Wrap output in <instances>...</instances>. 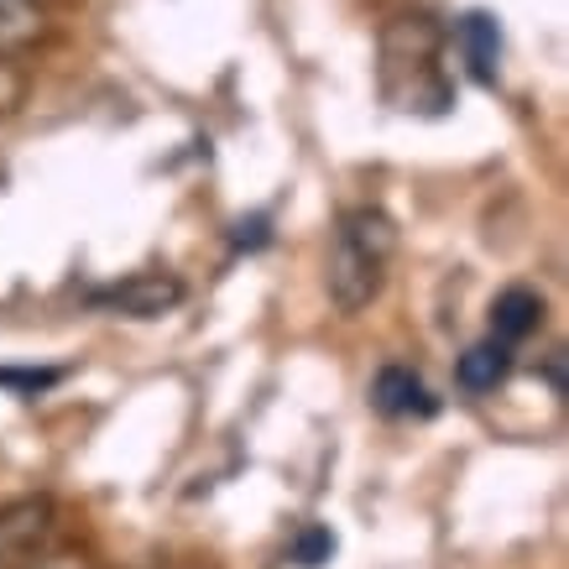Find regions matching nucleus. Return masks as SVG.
Instances as JSON below:
<instances>
[{
	"label": "nucleus",
	"mask_w": 569,
	"mask_h": 569,
	"mask_svg": "<svg viewBox=\"0 0 569 569\" xmlns=\"http://www.w3.org/2000/svg\"><path fill=\"white\" fill-rule=\"evenodd\" d=\"M397 251V230L381 209H350L340 230H335V246H329V303L340 313H361L371 298L381 293L387 282V261Z\"/></svg>",
	"instance_id": "1"
},
{
	"label": "nucleus",
	"mask_w": 569,
	"mask_h": 569,
	"mask_svg": "<svg viewBox=\"0 0 569 569\" xmlns=\"http://www.w3.org/2000/svg\"><path fill=\"white\" fill-rule=\"evenodd\" d=\"M329 549H335V538H329V533H309L303 543H298V559H303V565H313V559H325Z\"/></svg>",
	"instance_id": "8"
},
{
	"label": "nucleus",
	"mask_w": 569,
	"mask_h": 569,
	"mask_svg": "<svg viewBox=\"0 0 569 569\" xmlns=\"http://www.w3.org/2000/svg\"><path fill=\"white\" fill-rule=\"evenodd\" d=\"M460 42H466V58H470V73L476 79H497V63H501V32L491 17H466L460 21Z\"/></svg>",
	"instance_id": "5"
},
{
	"label": "nucleus",
	"mask_w": 569,
	"mask_h": 569,
	"mask_svg": "<svg viewBox=\"0 0 569 569\" xmlns=\"http://www.w3.org/2000/svg\"><path fill=\"white\" fill-rule=\"evenodd\" d=\"M371 397H377L381 413H413V408H423V381L408 371V366H387L377 377V387H371Z\"/></svg>",
	"instance_id": "6"
},
{
	"label": "nucleus",
	"mask_w": 569,
	"mask_h": 569,
	"mask_svg": "<svg viewBox=\"0 0 569 569\" xmlns=\"http://www.w3.org/2000/svg\"><path fill=\"white\" fill-rule=\"evenodd\" d=\"M538 319H543V298L528 293V288H507V293L491 303V340L518 346V340H528L538 329Z\"/></svg>",
	"instance_id": "3"
},
{
	"label": "nucleus",
	"mask_w": 569,
	"mask_h": 569,
	"mask_svg": "<svg viewBox=\"0 0 569 569\" xmlns=\"http://www.w3.org/2000/svg\"><path fill=\"white\" fill-rule=\"evenodd\" d=\"M178 298H183V282H178V277L152 272V277H131L126 288H116V293H104L100 303H110V309L131 313V319H152V313L173 309Z\"/></svg>",
	"instance_id": "2"
},
{
	"label": "nucleus",
	"mask_w": 569,
	"mask_h": 569,
	"mask_svg": "<svg viewBox=\"0 0 569 569\" xmlns=\"http://www.w3.org/2000/svg\"><path fill=\"white\" fill-rule=\"evenodd\" d=\"M37 569H84V559H48V565H37Z\"/></svg>",
	"instance_id": "9"
},
{
	"label": "nucleus",
	"mask_w": 569,
	"mask_h": 569,
	"mask_svg": "<svg viewBox=\"0 0 569 569\" xmlns=\"http://www.w3.org/2000/svg\"><path fill=\"white\" fill-rule=\"evenodd\" d=\"M512 371V346H501V340H481V346H470L455 366V381L466 387V392H497L501 381Z\"/></svg>",
	"instance_id": "4"
},
{
	"label": "nucleus",
	"mask_w": 569,
	"mask_h": 569,
	"mask_svg": "<svg viewBox=\"0 0 569 569\" xmlns=\"http://www.w3.org/2000/svg\"><path fill=\"white\" fill-rule=\"evenodd\" d=\"M37 32H42V11L32 0H0V52L32 42Z\"/></svg>",
	"instance_id": "7"
}]
</instances>
